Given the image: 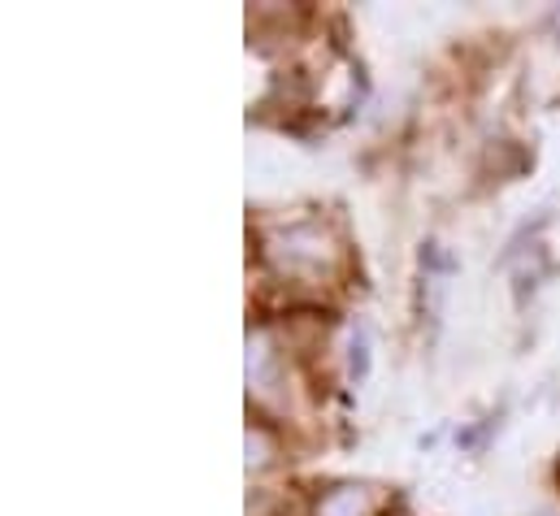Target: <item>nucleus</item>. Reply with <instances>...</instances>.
I'll list each match as a JSON object with an SVG mask.
<instances>
[{"mask_svg":"<svg viewBox=\"0 0 560 516\" xmlns=\"http://www.w3.org/2000/svg\"><path fill=\"white\" fill-rule=\"evenodd\" d=\"M352 356H348V370H352V378L357 383H365L370 378V330L365 326H357V335H352V348H348Z\"/></svg>","mask_w":560,"mask_h":516,"instance_id":"nucleus-4","label":"nucleus"},{"mask_svg":"<svg viewBox=\"0 0 560 516\" xmlns=\"http://www.w3.org/2000/svg\"><path fill=\"white\" fill-rule=\"evenodd\" d=\"M270 460V443H266V434L261 430H248V465H266Z\"/></svg>","mask_w":560,"mask_h":516,"instance_id":"nucleus-5","label":"nucleus"},{"mask_svg":"<svg viewBox=\"0 0 560 516\" xmlns=\"http://www.w3.org/2000/svg\"><path fill=\"white\" fill-rule=\"evenodd\" d=\"M261 253L287 278H330L343 265V248H339L335 231L326 222H317V218H304V222L270 231Z\"/></svg>","mask_w":560,"mask_h":516,"instance_id":"nucleus-1","label":"nucleus"},{"mask_svg":"<svg viewBox=\"0 0 560 516\" xmlns=\"http://www.w3.org/2000/svg\"><path fill=\"white\" fill-rule=\"evenodd\" d=\"M378 491L374 486H335L317 500L313 516H378Z\"/></svg>","mask_w":560,"mask_h":516,"instance_id":"nucleus-3","label":"nucleus"},{"mask_svg":"<svg viewBox=\"0 0 560 516\" xmlns=\"http://www.w3.org/2000/svg\"><path fill=\"white\" fill-rule=\"evenodd\" d=\"M539 516H560V513H552V508H548V513H539Z\"/></svg>","mask_w":560,"mask_h":516,"instance_id":"nucleus-6","label":"nucleus"},{"mask_svg":"<svg viewBox=\"0 0 560 516\" xmlns=\"http://www.w3.org/2000/svg\"><path fill=\"white\" fill-rule=\"evenodd\" d=\"M282 383V365H279V348L270 339V330H253L248 335V390L253 395H275Z\"/></svg>","mask_w":560,"mask_h":516,"instance_id":"nucleus-2","label":"nucleus"}]
</instances>
